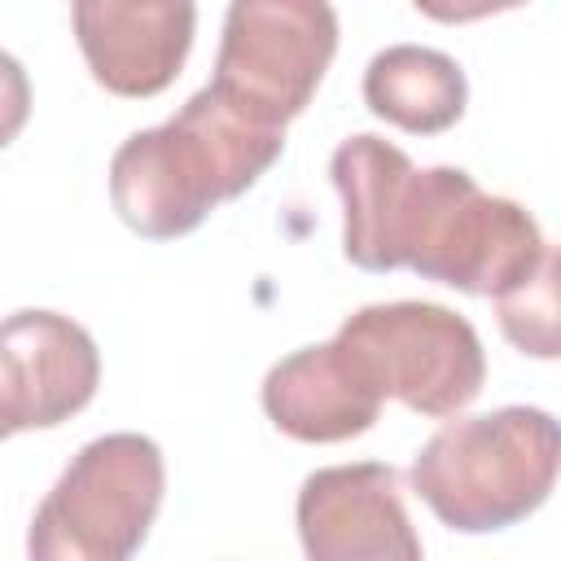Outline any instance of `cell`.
Returning a JSON list of instances; mask_svg holds the SVG:
<instances>
[{"mask_svg": "<svg viewBox=\"0 0 561 561\" xmlns=\"http://www.w3.org/2000/svg\"><path fill=\"white\" fill-rule=\"evenodd\" d=\"M342 197V254L359 272L412 267L473 298H500L530 280L552 245L513 197L482 193L460 167H412L381 136H351L329 158Z\"/></svg>", "mask_w": 561, "mask_h": 561, "instance_id": "6da1fadb", "label": "cell"}, {"mask_svg": "<svg viewBox=\"0 0 561 561\" xmlns=\"http://www.w3.org/2000/svg\"><path fill=\"white\" fill-rule=\"evenodd\" d=\"M285 149V131L259 127L210 83L180 114L127 136L110 158V202L118 219L149 237L175 241L215 206L241 197Z\"/></svg>", "mask_w": 561, "mask_h": 561, "instance_id": "7a4b0ae2", "label": "cell"}, {"mask_svg": "<svg viewBox=\"0 0 561 561\" xmlns=\"http://www.w3.org/2000/svg\"><path fill=\"white\" fill-rule=\"evenodd\" d=\"M561 438L543 408H495L447 421L412 460V491L460 535L504 530L530 517L557 486Z\"/></svg>", "mask_w": 561, "mask_h": 561, "instance_id": "3957f363", "label": "cell"}, {"mask_svg": "<svg viewBox=\"0 0 561 561\" xmlns=\"http://www.w3.org/2000/svg\"><path fill=\"white\" fill-rule=\"evenodd\" d=\"M167 465L145 434L83 443L31 517L26 552L39 561H123L140 552L162 508Z\"/></svg>", "mask_w": 561, "mask_h": 561, "instance_id": "277c9868", "label": "cell"}, {"mask_svg": "<svg viewBox=\"0 0 561 561\" xmlns=\"http://www.w3.org/2000/svg\"><path fill=\"white\" fill-rule=\"evenodd\" d=\"M333 337L359 359L381 399H399L416 416L443 421L482 394V337L451 307L416 298L368 302Z\"/></svg>", "mask_w": 561, "mask_h": 561, "instance_id": "5b68a950", "label": "cell"}, {"mask_svg": "<svg viewBox=\"0 0 561 561\" xmlns=\"http://www.w3.org/2000/svg\"><path fill=\"white\" fill-rule=\"evenodd\" d=\"M337 53L329 0H228L210 88L259 127L285 131Z\"/></svg>", "mask_w": 561, "mask_h": 561, "instance_id": "8992f818", "label": "cell"}, {"mask_svg": "<svg viewBox=\"0 0 561 561\" xmlns=\"http://www.w3.org/2000/svg\"><path fill=\"white\" fill-rule=\"evenodd\" d=\"M96 386L101 351L79 320L44 307L0 316V438L70 421Z\"/></svg>", "mask_w": 561, "mask_h": 561, "instance_id": "52a82bcc", "label": "cell"}, {"mask_svg": "<svg viewBox=\"0 0 561 561\" xmlns=\"http://www.w3.org/2000/svg\"><path fill=\"white\" fill-rule=\"evenodd\" d=\"M298 539L311 561H416L421 539L403 508L399 469L329 465L298 486Z\"/></svg>", "mask_w": 561, "mask_h": 561, "instance_id": "ba28073f", "label": "cell"}, {"mask_svg": "<svg viewBox=\"0 0 561 561\" xmlns=\"http://www.w3.org/2000/svg\"><path fill=\"white\" fill-rule=\"evenodd\" d=\"M70 18L92 79L127 101L167 92L197 31L193 0H70Z\"/></svg>", "mask_w": 561, "mask_h": 561, "instance_id": "9c48e42d", "label": "cell"}, {"mask_svg": "<svg viewBox=\"0 0 561 561\" xmlns=\"http://www.w3.org/2000/svg\"><path fill=\"white\" fill-rule=\"evenodd\" d=\"M263 412L294 443H346L377 425L381 394L359 359L337 342L302 346L276 359L263 377Z\"/></svg>", "mask_w": 561, "mask_h": 561, "instance_id": "30bf717a", "label": "cell"}, {"mask_svg": "<svg viewBox=\"0 0 561 561\" xmlns=\"http://www.w3.org/2000/svg\"><path fill=\"white\" fill-rule=\"evenodd\" d=\"M469 79L456 57L421 44H390L364 66V105L399 131L438 136L460 123Z\"/></svg>", "mask_w": 561, "mask_h": 561, "instance_id": "8fae6325", "label": "cell"}, {"mask_svg": "<svg viewBox=\"0 0 561 561\" xmlns=\"http://www.w3.org/2000/svg\"><path fill=\"white\" fill-rule=\"evenodd\" d=\"M495 307H500L504 337L522 355L557 359V254H548L530 280L500 294Z\"/></svg>", "mask_w": 561, "mask_h": 561, "instance_id": "7c38bea8", "label": "cell"}, {"mask_svg": "<svg viewBox=\"0 0 561 561\" xmlns=\"http://www.w3.org/2000/svg\"><path fill=\"white\" fill-rule=\"evenodd\" d=\"M31 118V79L13 53L0 48V149L18 140Z\"/></svg>", "mask_w": 561, "mask_h": 561, "instance_id": "4fadbf2b", "label": "cell"}, {"mask_svg": "<svg viewBox=\"0 0 561 561\" xmlns=\"http://www.w3.org/2000/svg\"><path fill=\"white\" fill-rule=\"evenodd\" d=\"M416 13H425L430 22H443V26H465V22H482L491 13H508V9H522L530 0H412Z\"/></svg>", "mask_w": 561, "mask_h": 561, "instance_id": "5bb4252c", "label": "cell"}]
</instances>
